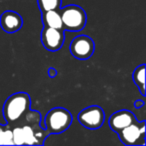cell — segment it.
Instances as JSON below:
<instances>
[{
  "instance_id": "1",
  "label": "cell",
  "mask_w": 146,
  "mask_h": 146,
  "mask_svg": "<svg viewBox=\"0 0 146 146\" xmlns=\"http://www.w3.org/2000/svg\"><path fill=\"white\" fill-rule=\"evenodd\" d=\"M40 118L38 111L29 109L10 128L13 144L43 145L48 134L45 128L40 127Z\"/></svg>"
},
{
  "instance_id": "2",
  "label": "cell",
  "mask_w": 146,
  "mask_h": 146,
  "mask_svg": "<svg viewBox=\"0 0 146 146\" xmlns=\"http://www.w3.org/2000/svg\"><path fill=\"white\" fill-rule=\"evenodd\" d=\"M30 96L26 92H16L7 98L3 105V116L9 129L30 109Z\"/></svg>"
},
{
  "instance_id": "3",
  "label": "cell",
  "mask_w": 146,
  "mask_h": 146,
  "mask_svg": "<svg viewBox=\"0 0 146 146\" xmlns=\"http://www.w3.org/2000/svg\"><path fill=\"white\" fill-rule=\"evenodd\" d=\"M47 134H60L66 131L72 123L70 111L63 107H54L47 112L44 118Z\"/></svg>"
},
{
  "instance_id": "4",
  "label": "cell",
  "mask_w": 146,
  "mask_h": 146,
  "mask_svg": "<svg viewBox=\"0 0 146 146\" xmlns=\"http://www.w3.org/2000/svg\"><path fill=\"white\" fill-rule=\"evenodd\" d=\"M59 12L64 30L77 32L85 27L87 15L82 7L73 4L67 5L65 7H60Z\"/></svg>"
},
{
  "instance_id": "5",
  "label": "cell",
  "mask_w": 146,
  "mask_h": 146,
  "mask_svg": "<svg viewBox=\"0 0 146 146\" xmlns=\"http://www.w3.org/2000/svg\"><path fill=\"white\" fill-rule=\"evenodd\" d=\"M119 139L126 146H143L145 139V120L137 121L128 125L118 132Z\"/></svg>"
},
{
  "instance_id": "6",
  "label": "cell",
  "mask_w": 146,
  "mask_h": 146,
  "mask_svg": "<svg viewBox=\"0 0 146 146\" xmlns=\"http://www.w3.org/2000/svg\"><path fill=\"white\" fill-rule=\"evenodd\" d=\"M77 119L83 127L95 130L103 125L105 120V113L100 106L91 105L82 109L78 113Z\"/></svg>"
},
{
  "instance_id": "7",
  "label": "cell",
  "mask_w": 146,
  "mask_h": 146,
  "mask_svg": "<svg viewBox=\"0 0 146 146\" xmlns=\"http://www.w3.org/2000/svg\"><path fill=\"white\" fill-rule=\"evenodd\" d=\"M69 50L74 58L78 60H87L93 55L95 44L93 39L87 35H78L72 39Z\"/></svg>"
},
{
  "instance_id": "8",
  "label": "cell",
  "mask_w": 146,
  "mask_h": 146,
  "mask_svg": "<svg viewBox=\"0 0 146 146\" xmlns=\"http://www.w3.org/2000/svg\"><path fill=\"white\" fill-rule=\"evenodd\" d=\"M40 39L43 47L46 50L50 51V52H56V51L60 50L61 47L64 44V30L43 26Z\"/></svg>"
},
{
  "instance_id": "9",
  "label": "cell",
  "mask_w": 146,
  "mask_h": 146,
  "mask_svg": "<svg viewBox=\"0 0 146 146\" xmlns=\"http://www.w3.org/2000/svg\"><path fill=\"white\" fill-rule=\"evenodd\" d=\"M136 120L137 119H136L133 112L127 109H122L114 112L110 116L108 119V124H109V127L112 131L118 133L120 130L127 127L130 124L134 123Z\"/></svg>"
},
{
  "instance_id": "10",
  "label": "cell",
  "mask_w": 146,
  "mask_h": 146,
  "mask_svg": "<svg viewBox=\"0 0 146 146\" xmlns=\"http://www.w3.org/2000/svg\"><path fill=\"white\" fill-rule=\"evenodd\" d=\"M23 26L22 16L13 10H6L0 15V27L6 33H15Z\"/></svg>"
},
{
  "instance_id": "11",
  "label": "cell",
  "mask_w": 146,
  "mask_h": 146,
  "mask_svg": "<svg viewBox=\"0 0 146 146\" xmlns=\"http://www.w3.org/2000/svg\"><path fill=\"white\" fill-rule=\"evenodd\" d=\"M41 21L43 23V26L56 29H63V24L59 9L58 10H48L41 12Z\"/></svg>"
},
{
  "instance_id": "12",
  "label": "cell",
  "mask_w": 146,
  "mask_h": 146,
  "mask_svg": "<svg viewBox=\"0 0 146 146\" xmlns=\"http://www.w3.org/2000/svg\"><path fill=\"white\" fill-rule=\"evenodd\" d=\"M134 83L139 88V92L145 97V64H141L135 68L132 74Z\"/></svg>"
},
{
  "instance_id": "13",
  "label": "cell",
  "mask_w": 146,
  "mask_h": 146,
  "mask_svg": "<svg viewBox=\"0 0 146 146\" xmlns=\"http://www.w3.org/2000/svg\"><path fill=\"white\" fill-rule=\"evenodd\" d=\"M62 0H37L40 12L48 10H58L61 7Z\"/></svg>"
},
{
  "instance_id": "14",
  "label": "cell",
  "mask_w": 146,
  "mask_h": 146,
  "mask_svg": "<svg viewBox=\"0 0 146 146\" xmlns=\"http://www.w3.org/2000/svg\"><path fill=\"white\" fill-rule=\"evenodd\" d=\"M47 74H48V76L50 78H54L57 75V70L55 68H53V67H49L47 69Z\"/></svg>"
},
{
  "instance_id": "15",
  "label": "cell",
  "mask_w": 146,
  "mask_h": 146,
  "mask_svg": "<svg viewBox=\"0 0 146 146\" xmlns=\"http://www.w3.org/2000/svg\"><path fill=\"white\" fill-rule=\"evenodd\" d=\"M142 106H144V101L142 99H137L134 101V108L139 109V108H141Z\"/></svg>"
}]
</instances>
